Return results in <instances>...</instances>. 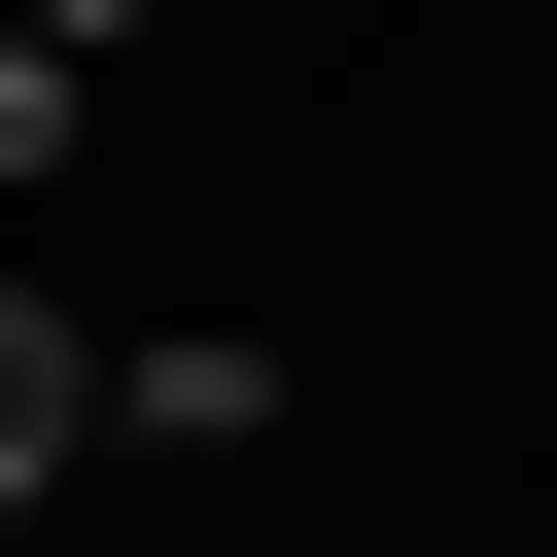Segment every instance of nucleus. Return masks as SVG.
Wrapping results in <instances>:
<instances>
[{"mask_svg": "<svg viewBox=\"0 0 557 557\" xmlns=\"http://www.w3.org/2000/svg\"><path fill=\"white\" fill-rule=\"evenodd\" d=\"M104 418H139V453H278V348H244V313H139Z\"/></svg>", "mask_w": 557, "mask_h": 557, "instance_id": "f257e3e1", "label": "nucleus"}, {"mask_svg": "<svg viewBox=\"0 0 557 557\" xmlns=\"http://www.w3.org/2000/svg\"><path fill=\"white\" fill-rule=\"evenodd\" d=\"M70 453H104V313H35V278H0V557H35V487H70Z\"/></svg>", "mask_w": 557, "mask_h": 557, "instance_id": "f03ea898", "label": "nucleus"}, {"mask_svg": "<svg viewBox=\"0 0 557 557\" xmlns=\"http://www.w3.org/2000/svg\"><path fill=\"white\" fill-rule=\"evenodd\" d=\"M70 104H104V70H70V35H35V0H0V209H35V174H70Z\"/></svg>", "mask_w": 557, "mask_h": 557, "instance_id": "7ed1b4c3", "label": "nucleus"}, {"mask_svg": "<svg viewBox=\"0 0 557 557\" xmlns=\"http://www.w3.org/2000/svg\"><path fill=\"white\" fill-rule=\"evenodd\" d=\"M35 35H70V70H104V35H174V0H35Z\"/></svg>", "mask_w": 557, "mask_h": 557, "instance_id": "20e7f679", "label": "nucleus"}]
</instances>
